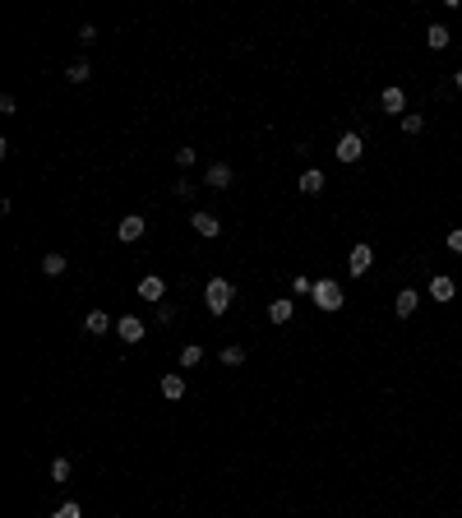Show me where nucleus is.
I'll return each instance as SVG.
<instances>
[{
	"mask_svg": "<svg viewBox=\"0 0 462 518\" xmlns=\"http://www.w3.org/2000/svg\"><path fill=\"white\" fill-rule=\"evenodd\" d=\"M231 297H236V287L227 278H209V287H204V306L213 310V315H227L231 310Z\"/></svg>",
	"mask_w": 462,
	"mask_h": 518,
	"instance_id": "nucleus-1",
	"label": "nucleus"
},
{
	"mask_svg": "<svg viewBox=\"0 0 462 518\" xmlns=\"http://www.w3.org/2000/svg\"><path fill=\"white\" fill-rule=\"evenodd\" d=\"M310 301H314L319 310H328V315H333V310H342V301H347V297H342V287H338L333 278H319V282H314V292H310Z\"/></svg>",
	"mask_w": 462,
	"mask_h": 518,
	"instance_id": "nucleus-2",
	"label": "nucleus"
},
{
	"mask_svg": "<svg viewBox=\"0 0 462 518\" xmlns=\"http://www.w3.org/2000/svg\"><path fill=\"white\" fill-rule=\"evenodd\" d=\"M370 269H375V250H370L366 241H356L351 255H347V273H351V278H361V273H370Z\"/></svg>",
	"mask_w": 462,
	"mask_h": 518,
	"instance_id": "nucleus-3",
	"label": "nucleus"
},
{
	"mask_svg": "<svg viewBox=\"0 0 462 518\" xmlns=\"http://www.w3.org/2000/svg\"><path fill=\"white\" fill-rule=\"evenodd\" d=\"M361 153H366V139H361L356 130H347L338 139V162H347V167H351V162H361Z\"/></svg>",
	"mask_w": 462,
	"mask_h": 518,
	"instance_id": "nucleus-4",
	"label": "nucleus"
},
{
	"mask_svg": "<svg viewBox=\"0 0 462 518\" xmlns=\"http://www.w3.org/2000/svg\"><path fill=\"white\" fill-rule=\"evenodd\" d=\"M144 231H149V222H144L139 213H130V218H121V222H116V236H121L125 246H134V241H144Z\"/></svg>",
	"mask_w": 462,
	"mask_h": 518,
	"instance_id": "nucleus-5",
	"label": "nucleus"
},
{
	"mask_svg": "<svg viewBox=\"0 0 462 518\" xmlns=\"http://www.w3.org/2000/svg\"><path fill=\"white\" fill-rule=\"evenodd\" d=\"M190 227L199 231L204 241H218V236H222V218H213V213H204V209L190 213Z\"/></svg>",
	"mask_w": 462,
	"mask_h": 518,
	"instance_id": "nucleus-6",
	"label": "nucleus"
},
{
	"mask_svg": "<svg viewBox=\"0 0 462 518\" xmlns=\"http://www.w3.org/2000/svg\"><path fill=\"white\" fill-rule=\"evenodd\" d=\"M162 297H166V282L157 278V273L139 278V301H153V306H162Z\"/></svg>",
	"mask_w": 462,
	"mask_h": 518,
	"instance_id": "nucleus-7",
	"label": "nucleus"
},
{
	"mask_svg": "<svg viewBox=\"0 0 462 518\" xmlns=\"http://www.w3.org/2000/svg\"><path fill=\"white\" fill-rule=\"evenodd\" d=\"M116 334H121V343L134 347V343H144V334H149V329H144L134 315H125V319H116Z\"/></svg>",
	"mask_w": 462,
	"mask_h": 518,
	"instance_id": "nucleus-8",
	"label": "nucleus"
},
{
	"mask_svg": "<svg viewBox=\"0 0 462 518\" xmlns=\"http://www.w3.org/2000/svg\"><path fill=\"white\" fill-rule=\"evenodd\" d=\"M430 297L439 301V306H448V301L458 297V287H453V278H448V273H435V278H430Z\"/></svg>",
	"mask_w": 462,
	"mask_h": 518,
	"instance_id": "nucleus-9",
	"label": "nucleus"
},
{
	"mask_svg": "<svg viewBox=\"0 0 462 518\" xmlns=\"http://www.w3.org/2000/svg\"><path fill=\"white\" fill-rule=\"evenodd\" d=\"M379 106H384L388 116H407V93H402V88H384V93H379Z\"/></svg>",
	"mask_w": 462,
	"mask_h": 518,
	"instance_id": "nucleus-10",
	"label": "nucleus"
},
{
	"mask_svg": "<svg viewBox=\"0 0 462 518\" xmlns=\"http://www.w3.org/2000/svg\"><path fill=\"white\" fill-rule=\"evenodd\" d=\"M268 319H273V324H291V319H296V301H291V297H278L268 306Z\"/></svg>",
	"mask_w": 462,
	"mask_h": 518,
	"instance_id": "nucleus-11",
	"label": "nucleus"
},
{
	"mask_svg": "<svg viewBox=\"0 0 462 518\" xmlns=\"http://www.w3.org/2000/svg\"><path fill=\"white\" fill-rule=\"evenodd\" d=\"M162 398H166V403H181V398H185V375H181V370L162 375Z\"/></svg>",
	"mask_w": 462,
	"mask_h": 518,
	"instance_id": "nucleus-12",
	"label": "nucleus"
},
{
	"mask_svg": "<svg viewBox=\"0 0 462 518\" xmlns=\"http://www.w3.org/2000/svg\"><path fill=\"white\" fill-rule=\"evenodd\" d=\"M204 185H213V190H227V185H231V167H227V162H209Z\"/></svg>",
	"mask_w": 462,
	"mask_h": 518,
	"instance_id": "nucleus-13",
	"label": "nucleus"
},
{
	"mask_svg": "<svg viewBox=\"0 0 462 518\" xmlns=\"http://www.w3.org/2000/svg\"><path fill=\"white\" fill-rule=\"evenodd\" d=\"M323 185H328V181H323L319 167H306V171H301V194H323Z\"/></svg>",
	"mask_w": 462,
	"mask_h": 518,
	"instance_id": "nucleus-14",
	"label": "nucleus"
},
{
	"mask_svg": "<svg viewBox=\"0 0 462 518\" xmlns=\"http://www.w3.org/2000/svg\"><path fill=\"white\" fill-rule=\"evenodd\" d=\"M84 329L88 334H111V315H106V310H88V319H84Z\"/></svg>",
	"mask_w": 462,
	"mask_h": 518,
	"instance_id": "nucleus-15",
	"label": "nucleus"
},
{
	"mask_svg": "<svg viewBox=\"0 0 462 518\" xmlns=\"http://www.w3.org/2000/svg\"><path fill=\"white\" fill-rule=\"evenodd\" d=\"M448 42H453V33H448L444 24H430V33H426V46H430V51H444Z\"/></svg>",
	"mask_w": 462,
	"mask_h": 518,
	"instance_id": "nucleus-16",
	"label": "nucleus"
},
{
	"mask_svg": "<svg viewBox=\"0 0 462 518\" xmlns=\"http://www.w3.org/2000/svg\"><path fill=\"white\" fill-rule=\"evenodd\" d=\"M65 269H70V259H65L61 250H51V255H42V273H46V278H61Z\"/></svg>",
	"mask_w": 462,
	"mask_h": 518,
	"instance_id": "nucleus-17",
	"label": "nucleus"
},
{
	"mask_svg": "<svg viewBox=\"0 0 462 518\" xmlns=\"http://www.w3.org/2000/svg\"><path fill=\"white\" fill-rule=\"evenodd\" d=\"M416 301H421V292H411V287H402V292H398V319H407V315H416Z\"/></svg>",
	"mask_w": 462,
	"mask_h": 518,
	"instance_id": "nucleus-18",
	"label": "nucleus"
},
{
	"mask_svg": "<svg viewBox=\"0 0 462 518\" xmlns=\"http://www.w3.org/2000/svg\"><path fill=\"white\" fill-rule=\"evenodd\" d=\"M88 79H93V65L88 61H74L70 70H65V84H88Z\"/></svg>",
	"mask_w": 462,
	"mask_h": 518,
	"instance_id": "nucleus-19",
	"label": "nucleus"
},
{
	"mask_svg": "<svg viewBox=\"0 0 462 518\" xmlns=\"http://www.w3.org/2000/svg\"><path fill=\"white\" fill-rule=\"evenodd\" d=\"M199 361H204V347H199V343H190V347L181 352V370H194Z\"/></svg>",
	"mask_w": 462,
	"mask_h": 518,
	"instance_id": "nucleus-20",
	"label": "nucleus"
},
{
	"mask_svg": "<svg viewBox=\"0 0 462 518\" xmlns=\"http://www.w3.org/2000/svg\"><path fill=\"white\" fill-rule=\"evenodd\" d=\"M222 366H245V347H222Z\"/></svg>",
	"mask_w": 462,
	"mask_h": 518,
	"instance_id": "nucleus-21",
	"label": "nucleus"
},
{
	"mask_svg": "<svg viewBox=\"0 0 462 518\" xmlns=\"http://www.w3.org/2000/svg\"><path fill=\"white\" fill-rule=\"evenodd\" d=\"M421 130H426V121H421L416 111H407V116H402V134H421Z\"/></svg>",
	"mask_w": 462,
	"mask_h": 518,
	"instance_id": "nucleus-22",
	"label": "nucleus"
},
{
	"mask_svg": "<svg viewBox=\"0 0 462 518\" xmlns=\"http://www.w3.org/2000/svg\"><path fill=\"white\" fill-rule=\"evenodd\" d=\"M51 482H70V458H56L51 463Z\"/></svg>",
	"mask_w": 462,
	"mask_h": 518,
	"instance_id": "nucleus-23",
	"label": "nucleus"
},
{
	"mask_svg": "<svg viewBox=\"0 0 462 518\" xmlns=\"http://www.w3.org/2000/svg\"><path fill=\"white\" fill-rule=\"evenodd\" d=\"M51 518H84V509H79V500H65L61 509H56Z\"/></svg>",
	"mask_w": 462,
	"mask_h": 518,
	"instance_id": "nucleus-24",
	"label": "nucleus"
},
{
	"mask_svg": "<svg viewBox=\"0 0 462 518\" xmlns=\"http://www.w3.org/2000/svg\"><path fill=\"white\" fill-rule=\"evenodd\" d=\"M291 292H296V297H310V292H314V282L306 278V273H301V278H291Z\"/></svg>",
	"mask_w": 462,
	"mask_h": 518,
	"instance_id": "nucleus-25",
	"label": "nucleus"
},
{
	"mask_svg": "<svg viewBox=\"0 0 462 518\" xmlns=\"http://www.w3.org/2000/svg\"><path fill=\"white\" fill-rule=\"evenodd\" d=\"M93 42H97V28L84 24V28H79V46H93Z\"/></svg>",
	"mask_w": 462,
	"mask_h": 518,
	"instance_id": "nucleus-26",
	"label": "nucleus"
},
{
	"mask_svg": "<svg viewBox=\"0 0 462 518\" xmlns=\"http://www.w3.org/2000/svg\"><path fill=\"white\" fill-rule=\"evenodd\" d=\"M157 324H176V306H166V301H162V306H157Z\"/></svg>",
	"mask_w": 462,
	"mask_h": 518,
	"instance_id": "nucleus-27",
	"label": "nucleus"
},
{
	"mask_svg": "<svg viewBox=\"0 0 462 518\" xmlns=\"http://www.w3.org/2000/svg\"><path fill=\"white\" fill-rule=\"evenodd\" d=\"M448 250H453V255H462V227L448 231Z\"/></svg>",
	"mask_w": 462,
	"mask_h": 518,
	"instance_id": "nucleus-28",
	"label": "nucleus"
},
{
	"mask_svg": "<svg viewBox=\"0 0 462 518\" xmlns=\"http://www.w3.org/2000/svg\"><path fill=\"white\" fill-rule=\"evenodd\" d=\"M176 199H194V185L190 181H176Z\"/></svg>",
	"mask_w": 462,
	"mask_h": 518,
	"instance_id": "nucleus-29",
	"label": "nucleus"
},
{
	"mask_svg": "<svg viewBox=\"0 0 462 518\" xmlns=\"http://www.w3.org/2000/svg\"><path fill=\"white\" fill-rule=\"evenodd\" d=\"M453 88H458V93H462V70H458V74H453Z\"/></svg>",
	"mask_w": 462,
	"mask_h": 518,
	"instance_id": "nucleus-30",
	"label": "nucleus"
}]
</instances>
